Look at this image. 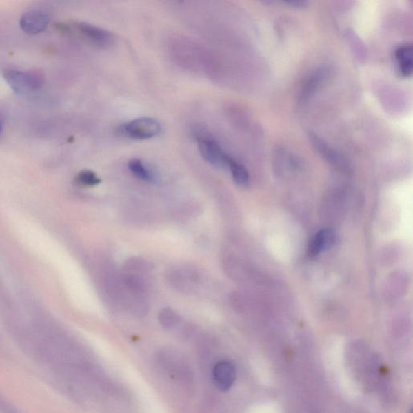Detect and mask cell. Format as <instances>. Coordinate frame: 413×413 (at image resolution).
Returning <instances> with one entry per match:
<instances>
[{
    "label": "cell",
    "instance_id": "6da1fadb",
    "mask_svg": "<svg viewBox=\"0 0 413 413\" xmlns=\"http://www.w3.org/2000/svg\"><path fill=\"white\" fill-rule=\"evenodd\" d=\"M3 74L12 91L20 94L37 91L44 83L43 76L36 71L7 69Z\"/></svg>",
    "mask_w": 413,
    "mask_h": 413
},
{
    "label": "cell",
    "instance_id": "7a4b0ae2",
    "mask_svg": "<svg viewBox=\"0 0 413 413\" xmlns=\"http://www.w3.org/2000/svg\"><path fill=\"white\" fill-rule=\"evenodd\" d=\"M159 122L154 118L135 119L122 126L123 134L134 140H148L161 134Z\"/></svg>",
    "mask_w": 413,
    "mask_h": 413
},
{
    "label": "cell",
    "instance_id": "3957f363",
    "mask_svg": "<svg viewBox=\"0 0 413 413\" xmlns=\"http://www.w3.org/2000/svg\"><path fill=\"white\" fill-rule=\"evenodd\" d=\"M199 152L207 163L216 168H226L228 156L221 145L206 132H199L197 136Z\"/></svg>",
    "mask_w": 413,
    "mask_h": 413
},
{
    "label": "cell",
    "instance_id": "277c9868",
    "mask_svg": "<svg viewBox=\"0 0 413 413\" xmlns=\"http://www.w3.org/2000/svg\"><path fill=\"white\" fill-rule=\"evenodd\" d=\"M74 26L84 39L99 48L106 49L114 43L112 33L102 28L85 22L76 23Z\"/></svg>",
    "mask_w": 413,
    "mask_h": 413
},
{
    "label": "cell",
    "instance_id": "5b68a950",
    "mask_svg": "<svg viewBox=\"0 0 413 413\" xmlns=\"http://www.w3.org/2000/svg\"><path fill=\"white\" fill-rule=\"evenodd\" d=\"M213 382L221 392H228L236 381V368L230 360L219 361L212 370Z\"/></svg>",
    "mask_w": 413,
    "mask_h": 413
},
{
    "label": "cell",
    "instance_id": "8992f818",
    "mask_svg": "<svg viewBox=\"0 0 413 413\" xmlns=\"http://www.w3.org/2000/svg\"><path fill=\"white\" fill-rule=\"evenodd\" d=\"M50 23V17L39 9L28 11L21 17L20 26L28 35H36L46 30Z\"/></svg>",
    "mask_w": 413,
    "mask_h": 413
},
{
    "label": "cell",
    "instance_id": "52a82bcc",
    "mask_svg": "<svg viewBox=\"0 0 413 413\" xmlns=\"http://www.w3.org/2000/svg\"><path fill=\"white\" fill-rule=\"evenodd\" d=\"M336 237L335 231L330 228H326V229L318 232L313 236L310 246H308V254L311 257H316L324 251L330 249L335 244Z\"/></svg>",
    "mask_w": 413,
    "mask_h": 413
},
{
    "label": "cell",
    "instance_id": "ba28073f",
    "mask_svg": "<svg viewBox=\"0 0 413 413\" xmlns=\"http://www.w3.org/2000/svg\"><path fill=\"white\" fill-rule=\"evenodd\" d=\"M312 143L315 146L318 152H320L322 156H324L328 161L331 163L336 165V167L344 168L346 165V161L343 156L330 148L324 141L319 139L316 135H310Z\"/></svg>",
    "mask_w": 413,
    "mask_h": 413
},
{
    "label": "cell",
    "instance_id": "9c48e42d",
    "mask_svg": "<svg viewBox=\"0 0 413 413\" xmlns=\"http://www.w3.org/2000/svg\"><path fill=\"white\" fill-rule=\"evenodd\" d=\"M396 58L399 71L403 77H410L412 74V46L403 45L396 50Z\"/></svg>",
    "mask_w": 413,
    "mask_h": 413
},
{
    "label": "cell",
    "instance_id": "30bf717a",
    "mask_svg": "<svg viewBox=\"0 0 413 413\" xmlns=\"http://www.w3.org/2000/svg\"><path fill=\"white\" fill-rule=\"evenodd\" d=\"M226 168L230 170L232 179L236 184L245 186L249 183L250 175L244 165L230 155L227 158Z\"/></svg>",
    "mask_w": 413,
    "mask_h": 413
},
{
    "label": "cell",
    "instance_id": "8fae6325",
    "mask_svg": "<svg viewBox=\"0 0 413 413\" xmlns=\"http://www.w3.org/2000/svg\"><path fill=\"white\" fill-rule=\"evenodd\" d=\"M128 168L134 177L143 180L145 182L152 183L155 180L154 173L146 167L143 161L139 159H131L128 163Z\"/></svg>",
    "mask_w": 413,
    "mask_h": 413
},
{
    "label": "cell",
    "instance_id": "7c38bea8",
    "mask_svg": "<svg viewBox=\"0 0 413 413\" xmlns=\"http://www.w3.org/2000/svg\"><path fill=\"white\" fill-rule=\"evenodd\" d=\"M159 321L165 328H172L177 325L179 321V317L170 308H164L159 314Z\"/></svg>",
    "mask_w": 413,
    "mask_h": 413
},
{
    "label": "cell",
    "instance_id": "4fadbf2b",
    "mask_svg": "<svg viewBox=\"0 0 413 413\" xmlns=\"http://www.w3.org/2000/svg\"><path fill=\"white\" fill-rule=\"evenodd\" d=\"M77 182L80 184L84 185V186H97V185L101 183V179H99L96 173L92 172V170H83L81 172L77 177Z\"/></svg>",
    "mask_w": 413,
    "mask_h": 413
},
{
    "label": "cell",
    "instance_id": "5bb4252c",
    "mask_svg": "<svg viewBox=\"0 0 413 413\" xmlns=\"http://www.w3.org/2000/svg\"><path fill=\"white\" fill-rule=\"evenodd\" d=\"M325 76V72L324 70L318 71V72L313 75L311 79L308 81L305 92H303V96H310V94L314 92L316 88L320 86L322 81L324 80V77Z\"/></svg>",
    "mask_w": 413,
    "mask_h": 413
},
{
    "label": "cell",
    "instance_id": "9a60e30c",
    "mask_svg": "<svg viewBox=\"0 0 413 413\" xmlns=\"http://www.w3.org/2000/svg\"><path fill=\"white\" fill-rule=\"evenodd\" d=\"M284 3L288 4V6L295 7V8H305L308 6V3L307 1H287L284 2Z\"/></svg>",
    "mask_w": 413,
    "mask_h": 413
},
{
    "label": "cell",
    "instance_id": "2e32d148",
    "mask_svg": "<svg viewBox=\"0 0 413 413\" xmlns=\"http://www.w3.org/2000/svg\"><path fill=\"white\" fill-rule=\"evenodd\" d=\"M2 127H1V123H0V131H1Z\"/></svg>",
    "mask_w": 413,
    "mask_h": 413
}]
</instances>
